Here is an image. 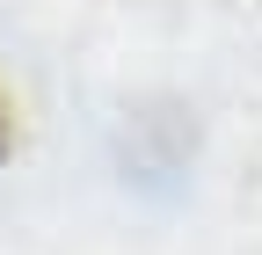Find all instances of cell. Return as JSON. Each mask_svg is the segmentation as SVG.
I'll use <instances>...</instances> for the list:
<instances>
[{"mask_svg": "<svg viewBox=\"0 0 262 255\" xmlns=\"http://www.w3.org/2000/svg\"><path fill=\"white\" fill-rule=\"evenodd\" d=\"M0 153H8V110H0Z\"/></svg>", "mask_w": 262, "mask_h": 255, "instance_id": "6da1fadb", "label": "cell"}]
</instances>
